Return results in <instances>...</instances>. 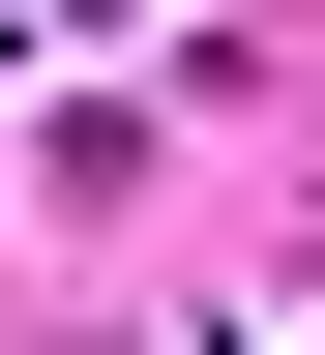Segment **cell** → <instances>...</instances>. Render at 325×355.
I'll use <instances>...</instances> for the list:
<instances>
[{
    "label": "cell",
    "mask_w": 325,
    "mask_h": 355,
    "mask_svg": "<svg viewBox=\"0 0 325 355\" xmlns=\"http://www.w3.org/2000/svg\"><path fill=\"white\" fill-rule=\"evenodd\" d=\"M177 0H0V60H148Z\"/></svg>",
    "instance_id": "cell-1"
}]
</instances>
